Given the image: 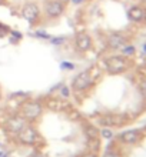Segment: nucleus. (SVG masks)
<instances>
[{
    "label": "nucleus",
    "mask_w": 146,
    "mask_h": 157,
    "mask_svg": "<svg viewBox=\"0 0 146 157\" xmlns=\"http://www.w3.org/2000/svg\"><path fill=\"white\" fill-rule=\"evenodd\" d=\"M82 157H97V154L95 151H89V153H85Z\"/></svg>",
    "instance_id": "nucleus-21"
},
{
    "label": "nucleus",
    "mask_w": 146,
    "mask_h": 157,
    "mask_svg": "<svg viewBox=\"0 0 146 157\" xmlns=\"http://www.w3.org/2000/svg\"><path fill=\"white\" fill-rule=\"evenodd\" d=\"M133 53H135L133 46H126V47H123V54H125V56H132Z\"/></svg>",
    "instance_id": "nucleus-17"
},
{
    "label": "nucleus",
    "mask_w": 146,
    "mask_h": 157,
    "mask_svg": "<svg viewBox=\"0 0 146 157\" xmlns=\"http://www.w3.org/2000/svg\"><path fill=\"white\" fill-rule=\"evenodd\" d=\"M10 33V41H19L22 39V34L17 33V32H14V30H12V32H9Z\"/></svg>",
    "instance_id": "nucleus-14"
},
{
    "label": "nucleus",
    "mask_w": 146,
    "mask_h": 157,
    "mask_svg": "<svg viewBox=\"0 0 146 157\" xmlns=\"http://www.w3.org/2000/svg\"><path fill=\"white\" fill-rule=\"evenodd\" d=\"M75 47L77 52H88L92 47V39L88 33H77L75 36Z\"/></svg>",
    "instance_id": "nucleus-8"
},
{
    "label": "nucleus",
    "mask_w": 146,
    "mask_h": 157,
    "mask_svg": "<svg viewBox=\"0 0 146 157\" xmlns=\"http://www.w3.org/2000/svg\"><path fill=\"white\" fill-rule=\"evenodd\" d=\"M100 134H102V137H105V139H112L113 133L109 130V128H102L100 130Z\"/></svg>",
    "instance_id": "nucleus-16"
},
{
    "label": "nucleus",
    "mask_w": 146,
    "mask_h": 157,
    "mask_svg": "<svg viewBox=\"0 0 146 157\" xmlns=\"http://www.w3.org/2000/svg\"><path fill=\"white\" fill-rule=\"evenodd\" d=\"M27 124H29V121H27L23 116H20V114H14V116L9 117V119L6 120L4 128H6V132L12 133V134H19Z\"/></svg>",
    "instance_id": "nucleus-3"
},
{
    "label": "nucleus",
    "mask_w": 146,
    "mask_h": 157,
    "mask_svg": "<svg viewBox=\"0 0 146 157\" xmlns=\"http://www.w3.org/2000/svg\"><path fill=\"white\" fill-rule=\"evenodd\" d=\"M60 96H62L63 99H67V97L70 96V89H69V86H63L62 89H60Z\"/></svg>",
    "instance_id": "nucleus-13"
},
{
    "label": "nucleus",
    "mask_w": 146,
    "mask_h": 157,
    "mask_svg": "<svg viewBox=\"0 0 146 157\" xmlns=\"http://www.w3.org/2000/svg\"><path fill=\"white\" fill-rule=\"evenodd\" d=\"M62 69H69V70H73L75 69V64H72L70 62H62Z\"/></svg>",
    "instance_id": "nucleus-19"
},
{
    "label": "nucleus",
    "mask_w": 146,
    "mask_h": 157,
    "mask_svg": "<svg viewBox=\"0 0 146 157\" xmlns=\"http://www.w3.org/2000/svg\"><path fill=\"white\" fill-rule=\"evenodd\" d=\"M50 41H52V44H63V43H65V41H66V39L65 37H62V36H60V37H50Z\"/></svg>",
    "instance_id": "nucleus-15"
},
{
    "label": "nucleus",
    "mask_w": 146,
    "mask_h": 157,
    "mask_svg": "<svg viewBox=\"0 0 146 157\" xmlns=\"http://www.w3.org/2000/svg\"><path fill=\"white\" fill-rule=\"evenodd\" d=\"M145 20H146V12H145Z\"/></svg>",
    "instance_id": "nucleus-27"
},
{
    "label": "nucleus",
    "mask_w": 146,
    "mask_h": 157,
    "mask_svg": "<svg viewBox=\"0 0 146 157\" xmlns=\"http://www.w3.org/2000/svg\"><path fill=\"white\" fill-rule=\"evenodd\" d=\"M125 43H126V39L119 33H112L108 37V44L110 49H120Z\"/></svg>",
    "instance_id": "nucleus-9"
},
{
    "label": "nucleus",
    "mask_w": 146,
    "mask_h": 157,
    "mask_svg": "<svg viewBox=\"0 0 146 157\" xmlns=\"http://www.w3.org/2000/svg\"><path fill=\"white\" fill-rule=\"evenodd\" d=\"M60 2H62V3H66V2H69V0H60Z\"/></svg>",
    "instance_id": "nucleus-25"
},
{
    "label": "nucleus",
    "mask_w": 146,
    "mask_h": 157,
    "mask_svg": "<svg viewBox=\"0 0 146 157\" xmlns=\"http://www.w3.org/2000/svg\"><path fill=\"white\" fill-rule=\"evenodd\" d=\"M22 17H23L26 21H29L30 25H33L34 21L39 19V7H37V4H33V3L26 4L25 7L22 9Z\"/></svg>",
    "instance_id": "nucleus-7"
},
{
    "label": "nucleus",
    "mask_w": 146,
    "mask_h": 157,
    "mask_svg": "<svg viewBox=\"0 0 146 157\" xmlns=\"http://www.w3.org/2000/svg\"><path fill=\"white\" fill-rule=\"evenodd\" d=\"M0 99H2V91H0Z\"/></svg>",
    "instance_id": "nucleus-26"
},
{
    "label": "nucleus",
    "mask_w": 146,
    "mask_h": 157,
    "mask_svg": "<svg viewBox=\"0 0 146 157\" xmlns=\"http://www.w3.org/2000/svg\"><path fill=\"white\" fill-rule=\"evenodd\" d=\"M105 63H106V69L110 75H117L128 69V60L123 56H112Z\"/></svg>",
    "instance_id": "nucleus-4"
},
{
    "label": "nucleus",
    "mask_w": 146,
    "mask_h": 157,
    "mask_svg": "<svg viewBox=\"0 0 146 157\" xmlns=\"http://www.w3.org/2000/svg\"><path fill=\"white\" fill-rule=\"evenodd\" d=\"M120 140L126 144H133L139 140V133L136 130H128V132H123L120 134Z\"/></svg>",
    "instance_id": "nucleus-10"
},
{
    "label": "nucleus",
    "mask_w": 146,
    "mask_h": 157,
    "mask_svg": "<svg viewBox=\"0 0 146 157\" xmlns=\"http://www.w3.org/2000/svg\"><path fill=\"white\" fill-rule=\"evenodd\" d=\"M30 157H46V156H45V154H42V153H39V151H36V153H33Z\"/></svg>",
    "instance_id": "nucleus-23"
},
{
    "label": "nucleus",
    "mask_w": 146,
    "mask_h": 157,
    "mask_svg": "<svg viewBox=\"0 0 146 157\" xmlns=\"http://www.w3.org/2000/svg\"><path fill=\"white\" fill-rule=\"evenodd\" d=\"M9 32H10V30H9L7 26H4V25H2V23H0V37L6 36V34H7Z\"/></svg>",
    "instance_id": "nucleus-18"
},
{
    "label": "nucleus",
    "mask_w": 146,
    "mask_h": 157,
    "mask_svg": "<svg viewBox=\"0 0 146 157\" xmlns=\"http://www.w3.org/2000/svg\"><path fill=\"white\" fill-rule=\"evenodd\" d=\"M93 82H92V76H90V71H82L80 75H77L73 82H72V89L75 91H85L88 90L89 87H92Z\"/></svg>",
    "instance_id": "nucleus-5"
},
{
    "label": "nucleus",
    "mask_w": 146,
    "mask_h": 157,
    "mask_svg": "<svg viewBox=\"0 0 146 157\" xmlns=\"http://www.w3.org/2000/svg\"><path fill=\"white\" fill-rule=\"evenodd\" d=\"M16 137H17V141H19V143L26 144V146H34L39 140H40L39 132L36 130V127H33L30 123L27 124L19 134H16Z\"/></svg>",
    "instance_id": "nucleus-2"
},
{
    "label": "nucleus",
    "mask_w": 146,
    "mask_h": 157,
    "mask_svg": "<svg viewBox=\"0 0 146 157\" xmlns=\"http://www.w3.org/2000/svg\"><path fill=\"white\" fill-rule=\"evenodd\" d=\"M85 0H72V3H75V4H80V3H83Z\"/></svg>",
    "instance_id": "nucleus-24"
},
{
    "label": "nucleus",
    "mask_w": 146,
    "mask_h": 157,
    "mask_svg": "<svg viewBox=\"0 0 146 157\" xmlns=\"http://www.w3.org/2000/svg\"><path fill=\"white\" fill-rule=\"evenodd\" d=\"M103 157H119V156L116 153H113V151H106V154Z\"/></svg>",
    "instance_id": "nucleus-22"
},
{
    "label": "nucleus",
    "mask_w": 146,
    "mask_h": 157,
    "mask_svg": "<svg viewBox=\"0 0 146 157\" xmlns=\"http://www.w3.org/2000/svg\"><path fill=\"white\" fill-rule=\"evenodd\" d=\"M140 93H142L143 96H146V80H143V82L140 83Z\"/></svg>",
    "instance_id": "nucleus-20"
},
{
    "label": "nucleus",
    "mask_w": 146,
    "mask_h": 157,
    "mask_svg": "<svg viewBox=\"0 0 146 157\" xmlns=\"http://www.w3.org/2000/svg\"><path fill=\"white\" fill-rule=\"evenodd\" d=\"M43 106L36 100H26L20 104V116H23L27 121H34L36 119L42 116Z\"/></svg>",
    "instance_id": "nucleus-1"
},
{
    "label": "nucleus",
    "mask_w": 146,
    "mask_h": 157,
    "mask_svg": "<svg viewBox=\"0 0 146 157\" xmlns=\"http://www.w3.org/2000/svg\"><path fill=\"white\" fill-rule=\"evenodd\" d=\"M85 133L89 137V140H97V128L95 126H92V124L85 126Z\"/></svg>",
    "instance_id": "nucleus-12"
},
{
    "label": "nucleus",
    "mask_w": 146,
    "mask_h": 157,
    "mask_svg": "<svg viewBox=\"0 0 146 157\" xmlns=\"http://www.w3.org/2000/svg\"><path fill=\"white\" fill-rule=\"evenodd\" d=\"M128 14H129L130 20H133V21H142L143 19H145V12H143V9L138 7V6L130 7Z\"/></svg>",
    "instance_id": "nucleus-11"
},
{
    "label": "nucleus",
    "mask_w": 146,
    "mask_h": 157,
    "mask_svg": "<svg viewBox=\"0 0 146 157\" xmlns=\"http://www.w3.org/2000/svg\"><path fill=\"white\" fill-rule=\"evenodd\" d=\"M65 13V3L60 0H49L46 3V14L49 17H60Z\"/></svg>",
    "instance_id": "nucleus-6"
}]
</instances>
